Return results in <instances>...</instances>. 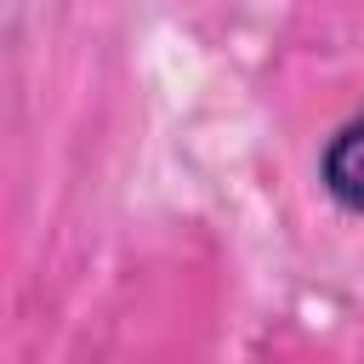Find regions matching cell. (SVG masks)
Wrapping results in <instances>:
<instances>
[{
    "mask_svg": "<svg viewBox=\"0 0 364 364\" xmlns=\"http://www.w3.org/2000/svg\"><path fill=\"white\" fill-rule=\"evenodd\" d=\"M324 188L347 210H364V114L347 119L330 136V148H324Z\"/></svg>",
    "mask_w": 364,
    "mask_h": 364,
    "instance_id": "6da1fadb",
    "label": "cell"
}]
</instances>
